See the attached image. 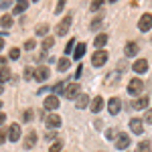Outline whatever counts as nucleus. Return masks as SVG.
Returning <instances> with one entry per match:
<instances>
[{
    "label": "nucleus",
    "mask_w": 152,
    "mask_h": 152,
    "mask_svg": "<svg viewBox=\"0 0 152 152\" xmlns=\"http://www.w3.org/2000/svg\"><path fill=\"white\" fill-rule=\"evenodd\" d=\"M65 2H67V0H57V8H55V12H63V6H65Z\"/></svg>",
    "instance_id": "obj_39"
},
{
    "label": "nucleus",
    "mask_w": 152,
    "mask_h": 152,
    "mask_svg": "<svg viewBox=\"0 0 152 152\" xmlns=\"http://www.w3.org/2000/svg\"><path fill=\"white\" fill-rule=\"evenodd\" d=\"M53 45H55V39H53V37H45V41H43V49L49 51V49H53Z\"/></svg>",
    "instance_id": "obj_24"
},
{
    "label": "nucleus",
    "mask_w": 152,
    "mask_h": 152,
    "mask_svg": "<svg viewBox=\"0 0 152 152\" xmlns=\"http://www.w3.org/2000/svg\"><path fill=\"white\" fill-rule=\"evenodd\" d=\"M105 61H107V53H105L104 49H102V51H95L94 57H91V63H94V67H104Z\"/></svg>",
    "instance_id": "obj_4"
},
{
    "label": "nucleus",
    "mask_w": 152,
    "mask_h": 152,
    "mask_svg": "<svg viewBox=\"0 0 152 152\" xmlns=\"http://www.w3.org/2000/svg\"><path fill=\"white\" fill-rule=\"evenodd\" d=\"M20 57V49H10V53H8V59H18Z\"/></svg>",
    "instance_id": "obj_33"
},
{
    "label": "nucleus",
    "mask_w": 152,
    "mask_h": 152,
    "mask_svg": "<svg viewBox=\"0 0 152 152\" xmlns=\"http://www.w3.org/2000/svg\"><path fill=\"white\" fill-rule=\"evenodd\" d=\"M18 2H26V0H18Z\"/></svg>",
    "instance_id": "obj_46"
},
{
    "label": "nucleus",
    "mask_w": 152,
    "mask_h": 152,
    "mask_svg": "<svg viewBox=\"0 0 152 152\" xmlns=\"http://www.w3.org/2000/svg\"><path fill=\"white\" fill-rule=\"evenodd\" d=\"M144 122H146V124H152V107L146 110V118H144Z\"/></svg>",
    "instance_id": "obj_36"
},
{
    "label": "nucleus",
    "mask_w": 152,
    "mask_h": 152,
    "mask_svg": "<svg viewBox=\"0 0 152 152\" xmlns=\"http://www.w3.org/2000/svg\"><path fill=\"white\" fill-rule=\"evenodd\" d=\"M71 67V61L67 57H63V59H59V63H57V69L61 71V73H63V71H67Z\"/></svg>",
    "instance_id": "obj_20"
},
{
    "label": "nucleus",
    "mask_w": 152,
    "mask_h": 152,
    "mask_svg": "<svg viewBox=\"0 0 152 152\" xmlns=\"http://www.w3.org/2000/svg\"><path fill=\"white\" fill-rule=\"evenodd\" d=\"M89 102H91V99H89L85 94H81L77 99H75V105H77V110H85V107L89 105Z\"/></svg>",
    "instance_id": "obj_19"
},
{
    "label": "nucleus",
    "mask_w": 152,
    "mask_h": 152,
    "mask_svg": "<svg viewBox=\"0 0 152 152\" xmlns=\"http://www.w3.org/2000/svg\"><path fill=\"white\" fill-rule=\"evenodd\" d=\"M47 33H49V26H47V24H39V26H37V35L45 37Z\"/></svg>",
    "instance_id": "obj_32"
},
{
    "label": "nucleus",
    "mask_w": 152,
    "mask_h": 152,
    "mask_svg": "<svg viewBox=\"0 0 152 152\" xmlns=\"http://www.w3.org/2000/svg\"><path fill=\"white\" fill-rule=\"evenodd\" d=\"M35 41H33V39H28V41H26V43H24V49H26V51H33V49H35Z\"/></svg>",
    "instance_id": "obj_35"
},
{
    "label": "nucleus",
    "mask_w": 152,
    "mask_h": 152,
    "mask_svg": "<svg viewBox=\"0 0 152 152\" xmlns=\"http://www.w3.org/2000/svg\"><path fill=\"white\" fill-rule=\"evenodd\" d=\"M120 110H122V102H120V97H112V99L107 102V112H110L112 116H116Z\"/></svg>",
    "instance_id": "obj_8"
},
{
    "label": "nucleus",
    "mask_w": 152,
    "mask_h": 152,
    "mask_svg": "<svg viewBox=\"0 0 152 152\" xmlns=\"http://www.w3.org/2000/svg\"><path fill=\"white\" fill-rule=\"evenodd\" d=\"M132 69H134V73H146V71H148V61H146V59H138V61H134Z\"/></svg>",
    "instance_id": "obj_13"
},
{
    "label": "nucleus",
    "mask_w": 152,
    "mask_h": 152,
    "mask_svg": "<svg viewBox=\"0 0 152 152\" xmlns=\"http://www.w3.org/2000/svg\"><path fill=\"white\" fill-rule=\"evenodd\" d=\"M105 43H107V35H105V33H99V35L95 37V41H94L95 51H102V49L105 47Z\"/></svg>",
    "instance_id": "obj_16"
},
{
    "label": "nucleus",
    "mask_w": 152,
    "mask_h": 152,
    "mask_svg": "<svg viewBox=\"0 0 152 152\" xmlns=\"http://www.w3.org/2000/svg\"><path fill=\"white\" fill-rule=\"evenodd\" d=\"M69 26H71V16H65V18L57 24V35L59 37H65V33L69 31Z\"/></svg>",
    "instance_id": "obj_9"
},
{
    "label": "nucleus",
    "mask_w": 152,
    "mask_h": 152,
    "mask_svg": "<svg viewBox=\"0 0 152 152\" xmlns=\"http://www.w3.org/2000/svg\"><path fill=\"white\" fill-rule=\"evenodd\" d=\"M110 2H118V0H110Z\"/></svg>",
    "instance_id": "obj_47"
},
{
    "label": "nucleus",
    "mask_w": 152,
    "mask_h": 152,
    "mask_svg": "<svg viewBox=\"0 0 152 152\" xmlns=\"http://www.w3.org/2000/svg\"><path fill=\"white\" fill-rule=\"evenodd\" d=\"M26 6H28V0H26V2H18V4L14 6V12H16V14H18V12H24Z\"/></svg>",
    "instance_id": "obj_28"
},
{
    "label": "nucleus",
    "mask_w": 152,
    "mask_h": 152,
    "mask_svg": "<svg viewBox=\"0 0 152 152\" xmlns=\"http://www.w3.org/2000/svg\"><path fill=\"white\" fill-rule=\"evenodd\" d=\"M63 91H65V83L63 81H59V83L53 85V94H63Z\"/></svg>",
    "instance_id": "obj_27"
},
{
    "label": "nucleus",
    "mask_w": 152,
    "mask_h": 152,
    "mask_svg": "<svg viewBox=\"0 0 152 152\" xmlns=\"http://www.w3.org/2000/svg\"><path fill=\"white\" fill-rule=\"evenodd\" d=\"M85 49H87V47H85L83 43H81V45H75V53H73V57H75V59H81L83 55H85Z\"/></svg>",
    "instance_id": "obj_21"
},
{
    "label": "nucleus",
    "mask_w": 152,
    "mask_h": 152,
    "mask_svg": "<svg viewBox=\"0 0 152 152\" xmlns=\"http://www.w3.org/2000/svg\"><path fill=\"white\" fill-rule=\"evenodd\" d=\"M2 47H4V39L0 37V51H2Z\"/></svg>",
    "instance_id": "obj_44"
},
{
    "label": "nucleus",
    "mask_w": 152,
    "mask_h": 152,
    "mask_svg": "<svg viewBox=\"0 0 152 152\" xmlns=\"http://www.w3.org/2000/svg\"><path fill=\"white\" fill-rule=\"evenodd\" d=\"M142 89H144V81H142L140 77H134V79H130V83H128V94L130 95H140L142 94Z\"/></svg>",
    "instance_id": "obj_2"
},
{
    "label": "nucleus",
    "mask_w": 152,
    "mask_h": 152,
    "mask_svg": "<svg viewBox=\"0 0 152 152\" xmlns=\"http://www.w3.org/2000/svg\"><path fill=\"white\" fill-rule=\"evenodd\" d=\"M2 67H6V59L4 57H0V69H2Z\"/></svg>",
    "instance_id": "obj_42"
},
{
    "label": "nucleus",
    "mask_w": 152,
    "mask_h": 152,
    "mask_svg": "<svg viewBox=\"0 0 152 152\" xmlns=\"http://www.w3.org/2000/svg\"><path fill=\"white\" fill-rule=\"evenodd\" d=\"M33 118H35L33 110H24V112H23V122H31Z\"/></svg>",
    "instance_id": "obj_30"
},
{
    "label": "nucleus",
    "mask_w": 152,
    "mask_h": 152,
    "mask_svg": "<svg viewBox=\"0 0 152 152\" xmlns=\"http://www.w3.org/2000/svg\"><path fill=\"white\" fill-rule=\"evenodd\" d=\"M138 28H140L142 33L152 31V14H150V12H146V14H142V16H140V20H138Z\"/></svg>",
    "instance_id": "obj_3"
},
{
    "label": "nucleus",
    "mask_w": 152,
    "mask_h": 152,
    "mask_svg": "<svg viewBox=\"0 0 152 152\" xmlns=\"http://www.w3.org/2000/svg\"><path fill=\"white\" fill-rule=\"evenodd\" d=\"M61 148H63V142H53L49 146V152H61Z\"/></svg>",
    "instance_id": "obj_31"
},
{
    "label": "nucleus",
    "mask_w": 152,
    "mask_h": 152,
    "mask_svg": "<svg viewBox=\"0 0 152 152\" xmlns=\"http://www.w3.org/2000/svg\"><path fill=\"white\" fill-rule=\"evenodd\" d=\"M35 144H37V132L31 130V132H26V136H24V148H33Z\"/></svg>",
    "instance_id": "obj_15"
},
{
    "label": "nucleus",
    "mask_w": 152,
    "mask_h": 152,
    "mask_svg": "<svg viewBox=\"0 0 152 152\" xmlns=\"http://www.w3.org/2000/svg\"><path fill=\"white\" fill-rule=\"evenodd\" d=\"M65 99H77L79 95H81V85L79 83H69V85H65Z\"/></svg>",
    "instance_id": "obj_1"
},
{
    "label": "nucleus",
    "mask_w": 152,
    "mask_h": 152,
    "mask_svg": "<svg viewBox=\"0 0 152 152\" xmlns=\"http://www.w3.org/2000/svg\"><path fill=\"white\" fill-rule=\"evenodd\" d=\"M128 146H130V136H128V134H124V132H122V134H118V136H116V148L126 150Z\"/></svg>",
    "instance_id": "obj_6"
},
{
    "label": "nucleus",
    "mask_w": 152,
    "mask_h": 152,
    "mask_svg": "<svg viewBox=\"0 0 152 152\" xmlns=\"http://www.w3.org/2000/svg\"><path fill=\"white\" fill-rule=\"evenodd\" d=\"M118 79H120V75H118V73H110V75H107V79H105V85H110V83H118Z\"/></svg>",
    "instance_id": "obj_29"
},
{
    "label": "nucleus",
    "mask_w": 152,
    "mask_h": 152,
    "mask_svg": "<svg viewBox=\"0 0 152 152\" xmlns=\"http://www.w3.org/2000/svg\"><path fill=\"white\" fill-rule=\"evenodd\" d=\"M138 51H140V47H138L134 41H132V43H128V45L124 47V53H126L128 57H134V55H138Z\"/></svg>",
    "instance_id": "obj_18"
},
{
    "label": "nucleus",
    "mask_w": 152,
    "mask_h": 152,
    "mask_svg": "<svg viewBox=\"0 0 152 152\" xmlns=\"http://www.w3.org/2000/svg\"><path fill=\"white\" fill-rule=\"evenodd\" d=\"M75 45H77V41H75V39H69V43L65 45V55H69L71 51L75 49Z\"/></svg>",
    "instance_id": "obj_26"
},
{
    "label": "nucleus",
    "mask_w": 152,
    "mask_h": 152,
    "mask_svg": "<svg viewBox=\"0 0 152 152\" xmlns=\"http://www.w3.org/2000/svg\"><path fill=\"white\" fill-rule=\"evenodd\" d=\"M4 122H6V116H4V114H2V112H0V126H2V124H4Z\"/></svg>",
    "instance_id": "obj_43"
},
{
    "label": "nucleus",
    "mask_w": 152,
    "mask_h": 152,
    "mask_svg": "<svg viewBox=\"0 0 152 152\" xmlns=\"http://www.w3.org/2000/svg\"><path fill=\"white\" fill-rule=\"evenodd\" d=\"M148 105H150V97H148V95H142V97H138V99L132 102V107H134V110H146Z\"/></svg>",
    "instance_id": "obj_7"
},
{
    "label": "nucleus",
    "mask_w": 152,
    "mask_h": 152,
    "mask_svg": "<svg viewBox=\"0 0 152 152\" xmlns=\"http://www.w3.org/2000/svg\"><path fill=\"white\" fill-rule=\"evenodd\" d=\"M35 79L37 81H47L49 79V67H45V65L37 67L35 69Z\"/></svg>",
    "instance_id": "obj_12"
},
{
    "label": "nucleus",
    "mask_w": 152,
    "mask_h": 152,
    "mask_svg": "<svg viewBox=\"0 0 152 152\" xmlns=\"http://www.w3.org/2000/svg\"><path fill=\"white\" fill-rule=\"evenodd\" d=\"M130 130H132L134 134L140 136L142 132H144V120H140V118H132V120H130Z\"/></svg>",
    "instance_id": "obj_5"
},
{
    "label": "nucleus",
    "mask_w": 152,
    "mask_h": 152,
    "mask_svg": "<svg viewBox=\"0 0 152 152\" xmlns=\"http://www.w3.org/2000/svg\"><path fill=\"white\" fill-rule=\"evenodd\" d=\"M6 136H8V130H6V128H2V130H0V144H4Z\"/></svg>",
    "instance_id": "obj_37"
},
{
    "label": "nucleus",
    "mask_w": 152,
    "mask_h": 152,
    "mask_svg": "<svg viewBox=\"0 0 152 152\" xmlns=\"http://www.w3.org/2000/svg\"><path fill=\"white\" fill-rule=\"evenodd\" d=\"M99 24H102V18H95L94 23H91V28H94V31H97V26H99Z\"/></svg>",
    "instance_id": "obj_40"
},
{
    "label": "nucleus",
    "mask_w": 152,
    "mask_h": 152,
    "mask_svg": "<svg viewBox=\"0 0 152 152\" xmlns=\"http://www.w3.org/2000/svg\"><path fill=\"white\" fill-rule=\"evenodd\" d=\"M0 24H2L4 28H10L12 26V14H4V16L0 18Z\"/></svg>",
    "instance_id": "obj_22"
},
{
    "label": "nucleus",
    "mask_w": 152,
    "mask_h": 152,
    "mask_svg": "<svg viewBox=\"0 0 152 152\" xmlns=\"http://www.w3.org/2000/svg\"><path fill=\"white\" fill-rule=\"evenodd\" d=\"M89 110H91L94 114H99V112L104 110V97H99V95L94 97V99L89 102Z\"/></svg>",
    "instance_id": "obj_11"
},
{
    "label": "nucleus",
    "mask_w": 152,
    "mask_h": 152,
    "mask_svg": "<svg viewBox=\"0 0 152 152\" xmlns=\"http://www.w3.org/2000/svg\"><path fill=\"white\" fill-rule=\"evenodd\" d=\"M33 77H35V71L31 69V67H26L24 69V79H33Z\"/></svg>",
    "instance_id": "obj_34"
},
{
    "label": "nucleus",
    "mask_w": 152,
    "mask_h": 152,
    "mask_svg": "<svg viewBox=\"0 0 152 152\" xmlns=\"http://www.w3.org/2000/svg\"><path fill=\"white\" fill-rule=\"evenodd\" d=\"M20 134H23V130H20L18 124H12L10 128H8V138H10V142H16L20 138Z\"/></svg>",
    "instance_id": "obj_14"
},
{
    "label": "nucleus",
    "mask_w": 152,
    "mask_h": 152,
    "mask_svg": "<svg viewBox=\"0 0 152 152\" xmlns=\"http://www.w3.org/2000/svg\"><path fill=\"white\" fill-rule=\"evenodd\" d=\"M45 124H47L49 128L57 130L59 126H61V116H57V114H49V116L45 118Z\"/></svg>",
    "instance_id": "obj_10"
},
{
    "label": "nucleus",
    "mask_w": 152,
    "mask_h": 152,
    "mask_svg": "<svg viewBox=\"0 0 152 152\" xmlns=\"http://www.w3.org/2000/svg\"><path fill=\"white\" fill-rule=\"evenodd\" d=\"M33 2H37V0H33Z\"/></svg>",
    "instance_id": "obj_49"
},
{
    "label": "nucleus",
    "mask_w": 152,
    "mask_h": 152,
    "mask_svg": "<svg viewBox=\"0 0 152 152\" xmlns=\"http://www.w3.org/2000/svg\"><path fill=\"white\" fill-rule=\"evenodd\" d=\"M136 152H152L150 150V142H148V140L140 142V144H138V148H136Z\"/></svg>",
    "instance_id": "obj_25"
},
{
    "label": "nucleus",
    "mask_w": 152,
    "mask_h": 152,
    "mask_svg": "<svg viewBox=\"0 0 152 152\" xmlns=\"http://www.w3.org/2000/svg\"><path fill=\"white\" fill-rule=\"evenodd\" d=\"M8 79H10V69H8V67H2V69H0V83L8 81Z\"/></svg>",
    "instance_id": "obj_23"
},
{
    "label": "nucleus",
    "mask_w": 152,
    "mask_h": 152,
    "mask_svg": "<svg viewBox=\"0 0 152 152\" xmlns=\"http://www.w3.org/2000/svg\"><path fill=\"white\" fill-rule=\"evenodd\" d=\"M45 107H47V110H57L59 107V97L57 95H47V97H45Z\"/></svg>",
    "instance_id": "obj_17"
},
{
    "label": "nucleus",
    "mask_w": 152,
    "mask_h": 152,
    "mask_svg": "<svg viewBox=\"0 0 152 152\" xmlns=\"http://www.w3.org/2000/svg\"><path fill=\"white\" fill-rule=\"evenodd\" d=\"M2 89H4V85H2V83H0V94H2Z\"/></svg>",
    "instance_id": "obj_45"
},
{
    "label": "nucleus",
    "mask_w": 152,
    "mask_h": 152,
    "mask_svg": "<svg viewBox=\"0 0 152 152\" xmlns=\"http://www.w3.org/2000/svg\"><path fill=\"white\" fill-rule=\"evenodd\" d=\"M81 73H83V67L79 65V67H77V73H75V77H81Z\"/></svg>",
    "instance_id": "obj_41"
},
{
    "label": "nucleus",
    "mask_w": 152,
    "mask_h": 152,
    "mask_svg": "<svg viewBox=\"0 0 152 152\" xmlns=\"http://www.w3.org/2000/svg\"><path fill=\"white\" fill-rule=\"evenodd\" d=\"M0 110H2V102H0Z\"/></svg>",
    "instance_id": "obj_48"
},
{
    "label": "nucleus",
    "mask_w": 152,
    "mask_h": 152,
    "mask_svg": "<svg viewBox=\"0 0 152 152\" xmlns=\"http://www.w3.org/2000/svg\"><path fill=\"white\" fill-rule=\"evenodd\" d=\"M102 4H104V0H94V2H91V10H97V8H99V6H102Z\"/></svg>",
    "instance_id": "obj_38"
}]
</instances>
